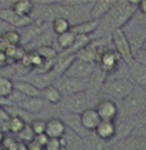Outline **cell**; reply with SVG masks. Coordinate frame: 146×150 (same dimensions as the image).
<instances>
[{"label":"cell","mask_w":146,"mask_h":150,"mask_svg":"<svg viewBox=\"0 0 146 150\" xmlns=\"http://www.w3.org/2000/svg\"><path fill=\"white\" fill-rule=\"evenodd\" d=\"M137 5L138 1H125V0H120V1H115L113 7L109 9L107 16L103 21V24L99 23L97 29H103V30H109L108 33H112L116 29H123L126 24L130 21V18L136 15L137 12Z\"/></svg>","instance_id":"cell-1"},{"label":"cell","mask_w":146,"mask_h":150,"mask_svg":"<svg viewBox=\"0 0 146 150\" xmlns=\"http://www.w3.org/2000/svg\"><path fill=\"white\" fill-rule=\"evenodd\" d=\"M102 91L116 99H125L134 91V84L126 78H105L102 84Z\"/></svg>","instance_id":"cell-2"},{"label":"cell","mask_w":146,"mask_h":150,"mask_svg":"<svg viewBox=\"0 0 146 150\" xmlns=\"http://www.w3.org/2000/svg\"><path fill=\"white\" fill-rule=\"evenodd\" d=\"M53 86L59 91L62 96H70L74 93L86 92V88L88 87V79H74L63 75L57 78Z\"/></svg>","instance_id":"cell-3"},{"label":"cell","mask_w":146,"mask_h":150,"mask_svg":"<svg viewBox=\"0 0 146 150\" xmlns=\"http://www.w3.org/2000/svg\"><path fill=\"white\" fill-rule=\"evenodd\" d=\"M111 37H112V42L113 46H115V52L117 53L120 59H123L126 65L130 66L134 62L133 53H132L129 41L126 40L125 34H124V30L123 29H116L111 33Z\"/></svg>","instance_id":"cell-4"},{"label":"cell","mask_w":146,"mask_h":150,"mask_svg":"<svg viewBox=\"0 0 146 150\" xmlns=\"http://www.w3.org/2000/svg\"><path fill=\"white\" fill-rule=\"evenodd\" d=\"M123 105H121V112L124 117L136 116L137 113L146 109V93H136L133 92L125 99H123Z\"/></svg>","instance_id":"cell-5"},{"label":"cell","mask_w":146,"mask_h":150,"mask_svg":"<svg viewBox=\"0 0 146 150\" xmlns=\"http://www.w3.org/2000/svg\"><path fill=\"white\" fill-rule=\"evenodd\" d=\"M95 69H96V63L86 62V61L75 58L66 70L65 76L74 78V79H90V76L94 74Z\"/></svg>","instance_id":"cell-6"},{"label":"cell","mask_w":146,"mask_h":150,"mask_svg":"<svg viewBox=\"0 0 146 150\" xmlns=\"http://www.w3.org/2000/svg\"><path fill=\"white\" fill-rule=\"evenodd\" d=\"M118 61H120V57L117 55V53L108 47L100 54L99 59L96 62V66L105 75H109L113 74L118 69Z\"/></svg>","instance_id":"cell-7"},{"label":"cell","mask_w":146,"mask_h":150,"mask_svg":"<svg viewBox=\"0 0 146 150\" xmlns=\"http://www.w3.org/2000/svg\"><path fill=\"white\" fill-rule=\"evenodd\" d=\"M0 20L15 28H26L34 23L32 16H18L11 8H1L0 9Z\"/></svg>","instance_id":"cell-8"},{"label":"cell","mask_w":146,"mask_h":150,"mask_svg":"<svg viewBox=\"0 0 146 150\" xmlns=\"http://www.w3.org/2000/svg\"><path fill=\"white\" fill-rule=\"evenodd\" d=\"M97 116L100 117L102 121H115L118 116V107L116 105L115 101L109 100V99H103L95 107Z\"/></svg>","instance_id":"cell-9"},{"label":"cell","mask_w":146,"mask_h":150,"mask_svg":"<svg viewBox=\"0 0 146 150\" xmlns=\"http://www.w3.org/2000/svg\"><path fill=\"white\" fill-rule=\"evenodd\" d=\"M66 105L65 108L73 115H80L83 111L87 109L88 105V96L86 92H79L74 95L66 96Z\"/></svg>","instance_id":"cell-10"},{"label":"cell","mask_w":146,"mask_h":150,"mask_svg":"<svg viewBox=\"0 0 146 150\" xmlns=\"http://www.w3.org/2000/svg\"><path fill=\"white\" fill-rule=\"evenodd\" d=\"M12 107H16V108L21 109L26 113H39L45 109L46 101L42 98H25L23 101H20V103Z\"/></svg>","instance_id":"cell-11"},{"label":"cell","mask_w":146,"mask_h":150,"mask_svg":"<svg viewBox=\"0 0 146 150\" xmlns=\"http://www.w3.org/2000/svg\"><path fill=\"white\" fill-rule=\"evenodd\" d=\"M79 121L84 130L88 132H95V129L97 128V125L100 124V117L97 116L96 111L94 108H87L86 111H83L79 115Z\"/></svg>","instance_id":"cell-12"},{"label":"cell","mask_w":146,"mask_h":150,"mask_svg":"<svg viewBox=\"0 0 146 150\" xmlns=\"http://www.w3.org/2000/svg\"><path fill=\"white\" fill-rule=\"evenodd\" d=\"M113 4H115V0H97V1L92 3V7L90 9V20H102L103 17L107 16Z\"/></svg>","instance_id":"cell-13"},{"label":"cell","mask_w":146,"mask_h":150,"mask_svg":"<svg viewBox=\"0 0 146 150\" xmlns=\"http://www.w3.org/2000/svg\"><path fill=\"white\" fill-rule=\"evenodd\" d=\"M66 125L65 122L62 121L61 119H50L46 121V127H45V136L47 138H62L65 136V132H66Z\"/></svg>","instance_id":"cell-14"},{"label":"cell","mask_w":146,"mask_h":150,"mask_svg":"<svg viewBox=\"0 0 146 150\" xmlns=\"http://www.w3.org/2000/svg\"><path fill=\"white\" fill-rule=\"evenodd\" d=\"M75 59V54H70L67 52H62L61 54L57 55L55 58V63H54V69L51 73L55 75V78L63 76L66 73V70L68 69V66L73 63V61Z\"/></svg>","instance_id":"cell-15"},{"label":"cell","mask_w":146,"mask_h":150,"mask_svg":"<svg viewBox=\"0 0 146 150\" xmlns=\"http://www.w3.org/2000/svg\"><path fill=\"white\" fill-rule=\"evenodd\" d=\"M57 79L55 75L53 73L50 74H37V73H32V74H28L26 75V82H29L30 84H33L36 88H38L39 91H42L45 87L47 86H51L54 83V80Z\"/></svg>","instance_id":"cell-16"},{"label":"cell","mask_w":146,"mask_h":150,"mask_svg":"<svg viewBox=\"0 0 146 150\" xmlns=\"http://www.w3.org/2000/svg\"><path fill=\"white\" fill-rule=\"evenodd\" d=\"M13 90L20 92L25 98H41V91L24 79L13 80Z\"/></svg>","instance_id":"cell-17"},{"label":"cell","mask_w":146,"mask_h":150,"mask_svg":"<svg viewBox=\"0 0 146 150\" xmlns=\"http://www.w3.org/2000/svg\"><path fill=\"white\" fill-rule=\"evenodd\" d=\"M95 134L99 140L108 141L117 134V128L112 121H100V124L95 129Z\"/></svg>","instance_id":"cell-18"},{"label":"cell","mask_w":146,"mask_h":150,"mask_svg":"<svg viewBox=\"0 0 146 150\" xmlns=\"http://www.w3.org/2000/svg\"><path fill=\"white\" fill-rule=\"evenodd\" d=\"M129 67V73H130V78H132V83H136L140 87L146 88V66H142L140 63H137L134 61Z\"/></svg>","instance_id":"cell-19"},{"label":"cell","mask_w":146,"mask_h":150,"mask_svg":"<svg viewBox=\"0 0 146 150\" xmlns=\"http://www.w3.org/2000/svg\"><path fill=\"white\" fill-rule=\"evenodd\" d=\"M97 26H99V21L87 20L83 21V23L76 24V25H71L70 30L75 36H91L92 33H95L97 30Z\"/></svg>","instance_id":"cell-20"},{"label":"cell","mask_w":146,"mask_h":150,"mask_svg":"<svg viewBox=\"0 0 146 150\" xmlns=\"http://www.w3.org/2000/svg\"><path fill=\"white\" fill-rule=\"evenodd\" d=\"M121 150H146V138L130 136L121 142Z\"/></svg>","instance_id":"cell-21"},{"label":"cell","mask_w":146,"mask_h":150,"mask_svg":"<svg viewBox=\"0 0 146 150\" xmlns=\"http://www.w3.org/2000/svg\"><path fill=\"white\" fill-rule=\"evenodd\" d=\"M11 9L18 16H32L34 4L28 0H20V1H15L11 4Z\"/></svg>","instance_id":"cell-22"},{"label":"cell","mask_w":146,"mask_h":150,"mask_svg":"<svg viewBox=\"0 0 146 150\" xmlns=\"http://www.w3.org/2000/svg\"><path fill=\"white\" fill-rule=\"evenodd\" d=\"M41 98L49 104H58L63 99V96L61 95L59 91L51 84V86L45 87L44 90L41 91Z\"/></svg>","instance_id":"cell-23"},{"label":"cell","mask_w":146,"mask_h":150,"mask_svg":"<svg viewBox=\"0 0 146 150\" xmlns=\"http://www.w3.org/2000/svg\"><path fill=\"white\" fill-rule=\"evenodd\" d=\"M51 29H53V33L59 36V34H63L70 30L71 24H70V21L65 17H55L54 20L51 21Z\"/></svg>","instance_id":"cell-24"},{"label":"cell","mask_w":146,"mask_h":150,"mask_svg":"<svg viewBox=\"0 0 146 150\" xmlns=\"http://www.w3.org/2000/svg\"><path fill=\"white\" fill-rule=\"evenodd\" d=\"M13 92V80L5 75H0V100L7 99Z\"/></svg>","instance_id":"cell-25"},{"label":"cell","mask_w":146,"mask_h":150,"mask_svg":"<svg viewBox=\"0 0 146 150\" xmlns=\"http://www.w3.org/2000/svg\"><path fill=\"white\" fill-rule=\"evenodd\" d=\"M53 34H54L53 32L44 30L32 41V44H33V46L36 47V49H38V47H41V46H51V42L54 41V40H53Z\"/></svg>","instance_id":"cell-26"},{"label":"cell","mask_w":146,"mask_h":150,"mask_svg":"<svg viewBox=\"0 0 146 150\" xmlns=\"http://www.w3.org/2000/svg\"><path fill=\"white\" fill-rule=\"evenodd\" d=\"M74 40H75V34L71 30H68V32H66V33L57 36V44L59 45V47L65 52V50H68L73 46Z\"/></svg>","instance_id":"cell-27"},{"label":"cell","mask_w":146,"mask_h":150,"mask_svg":"<svg viewBox=\"0 0 146 150\" xmlns=\"http://www.w3.org/2000/svg\"><path fill=\"white\" fill-rule=\"evenodd\" d=\"M36 54L39 58H42L44 61H50V59H55L58 55V52L54 49L53 46H41L38 49L34 50Z\"/></svg>","instance_id":"cell-28"},{"label":"cell","mask_w":146,"mask_h":150,"mask_svg":"<svg viewBox=\"0 0 146 150\" xmlns=\"http://www.w3.org/2000/svg\"><path fill=\"white\" fill-rule=\"evenodd\" d=\"M25 125H26V121L21 116H11V119H9V132L11 133L18 134L24 129Z\"/></svg>","instance_id":"cell-29"},{"label":"cell","mask_w":146,"mask_h":150,"mask_svg":"<svg viewBox=\"0 0 146 150\" xmlns=\"http://www.w3.org/2000/svg\"><path fill=\"white\" fill-rule=\"evenodd\" d=\"M1 36H3V38H4L9 45H12V46H18V45L21 44L20 32H17V30H13V29L5 30Z\"/></svg>","instance_id":"cell-30"},{"label":"cell","mask_w":146,"mask_h":150,"mask_svg":"<svg viewBox=\"0 0 146 150\" xmlns=\"http://www.w3.org/2000/svg\"><path fill=\"white\" fill-rule=\"evenodd\" d=\"M18 137V142H23V144H30L32 141L34 140V133H33V130H32V128H30V124H26L25 127H24V129L21 130L18 134H16Z\"/></svg>","instance_id":"cell-31"},{"label":"cell","mask_w":146,"mask_h":150,"mask_svg":"<svg viewBox=\"0 0 146 150\" xmlns=\"http://www.w3.org/2000/svg\"><path fill=\"white\" fill-rule=\"evenodd\" d=\"M45 127H46V121L41 119H34L30 122V128L33 130L34 136H39V134H45Z\"/></svg>","instance_id":"cell-32"},{"label":"cell","mask_w":146,"mask_h":150,"mask_svg":"<svg viewBox=\"0 0 146 150\" xmlns=\"http://www.w3.org/2000/svg\"><path fill=\"white\" fill-rule=\"evenodd\" d=\"M61 149H62L61 141L57 140V138H49L44 148V150H61Z\"/></svg>","instance_id":"cell-33"},{"label":"cell","mask_w":146,"mask_h":150,"mask_svg":"<svg viewBox=\"0 0 146 150\" xmlns=\"http://www.w3.org/2000/svg\"><path fill=\"white\" fill-rule=\"evenodd\" d=\"M134 137H142L146 138V125H140V127H136L130 133Z\"/></svg>","instance_id":"cell-34"},{"label":"cell","mask_w":146,"mask_h":150,"mask_svg":"<svg viewBox=\"0 0 146 150\" xmlns=\"http://www.w3.org/2000/svg\"><path fill=\"white\" fill-rule=\"evenodd\" d=\"M133 121L137 124V127L146 125V111H142L140 113H137L136 116H133Z\"/></svg>","instance_id":"cell-35"},{"label":"cell","mask_w":146,"mask_h":150,"mask_svg":"<svg viewBox=\"0 0 146 150\" xmlns=\"http://www.w3.org/2000/svg\"><path fill=\"white\" fill-rule=\"evenodd\" d=\"M47 140H49V138H47L45 134H39V136H36L33 141L37 144V145H39V146H41V148H45V145H46Z\"/></svg>","instance_id":"cell-36"},{"label":"cell","mask_w":146,"mask_h":150,"mask_svg":"<svg viewBox=\"0 0 146 150\" xmlns=\"http://www.w3.org/2000/svg\"><path fill=\"white\" fill-rule=\"evenodd\" d=\"M9 46H11V45L8 44L4 38H3V36H0V53H4Z\"/></svg>","instance_id":"cell-37"},{"label":"cell","mask_w":146,"mask_h":150,"mask_svg":"<svg viewBox=\"0 0 146 150\" xmlns=\"http://www.w3.org/2000/svg\"><path fill=\"white\" fill-rule=\"evenodd\" d=\"M137 11H140L142 15L146 16V0L138 1V5H137Z\"/></svg>","instance_id":"cell-38"},{"label":"cell","mask_w":146,"mask_h":150,"mask_svg":"<svg viewBox=\"0 0 146 150\" xmlns=\"http://www.w3.org/2000/svg\"><path fill=\"white\" fill-rule=\"evenodd\" d=\"M16 150H29L28 145L23 142H16Z\"/></svg>","instance_id":"cell-39"},{"label":"cell","mask_w":146,"mask_h":150,"mask_svg":"<svg viewBox=\"0 0 146 150\" xmlns=\"http://www.w3.org/2000/svg\"><path fill=\"white\" fill-rule=\"evenodd\" d=\"M7 62H8V59L5 57V54L4 53H0V66H4Z\"/></svg>","instance_id":"cell-40"},{"label":"cell","mask_w":146,"mask_h":150,"mask_svg":"<svg viewBox=\"0 0 146 150\" xmlns=\"http://www.w3.org/2000/svg\"><path fill=\"white\" fill-rule=\"evenodd\" d=\"M141 49H142V50H144V52L146 53V40H145V41H144V44H142V46H141Z\"/></svg>","instance_id":"cell-41"},{"label":"cell","mask_w":146,"mask_h":150,"mask_svg":"<svg viewBox=\"0 0 146 150\" xmlns=\"http://www.w3.org/2000/svg\"><path fill=\"white\" fill-rule=\"evenodd\" d=\"M145 93H146V88H145Z\"/></svg>","instance_id":"cell-42"},{"label":"cell","mask_w":146,"mask_h":150,"mask_svg":"<svg viewBox=\"0 0 146 150\" xmlns=\"http://www.w3.org/2000/svg\"><path fill=\"white\" fill-rule=\"evenodd\" d=\"M0 109H1V105H0Z\"/></svg>","instance_id":"cell-43"},{"label":"cell","mask_w":146,"mask_h":150,"mask_svg":"<svg viewBox=\"0 0 146 150\" xmlns=\"http://www.w3.org/2000/svg\"><path fill=\"white\" fill-rule=\"evenodd\" d=\"M145 111H146V109H145Z\"/></svg>","instance_id":"cell-44"}]
</instances>
